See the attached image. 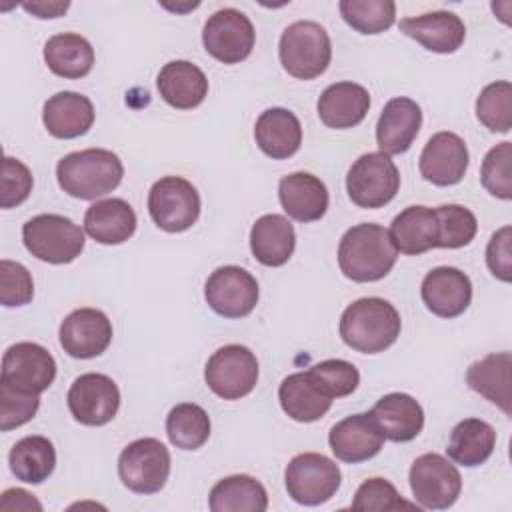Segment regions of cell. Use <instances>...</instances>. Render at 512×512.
Masks as SVG:
<instances>
[{
  "label": "cell",
  "instance_id": "obj_1",
  "mask_svg": "<svg viewBox=\"0 0 512 512\" xmlns=\"http://www.w3.org/2000/svg\"><path fill=\"white\" fill-rule=\"evenodd\" d=\"M398 250L388 228L362 222L344 232L338 244L340 272L352 282L382 280L396 264Z\"/></svg>",
  "mask_w": 512,
  "mask_h": 512
},
{
  "label": "cell",
  "instance_id": "obj_2",
  "mask_svg": "<svg viewBox=\"0 0 512 512\" xmlns=\"http://www.w3.org/2000/svg\"><path fill=\"white\" fill-rule=\"evenodd\" d=\"M400 328L398 310L376 296L354 300L340 316L342 342L362 354H378L390 348L398 340Z\"/></svg>",
  "mask_w": 512,
  "mask_h": 512
},
{
  "label": "cell",
  "instance_id": "obj_3",
  "mask_svg": "<svg viewBox=\"0 0 512 512\" xmlns=\"http://www.w3.org/2000/svg\"><path fill=\"white\" fill-rule=\"evenodd\" d=\"M124 176L122 160L104 148H86L60 158L56 166L58 186L80 200H96L110 194Z\"/></svg>",
  "mask_w": 512,
  "mask_h": 512
},
{
  "label": "cell",
  "instance_id": "obj_4",
  "mask_svg": "<svg viewBox=\"0 0 512 512\" xmlns=\"http://www.w3.org/2000/svg\"><path fill=\"white\" fill-rule=\"evenodd\" d=\"M278 56L290 76L312 80L326 72L332 60V42L326 28L318 22L298 20L282 32Z\"/></svg>",
  "mask_w": 512,
  "mask_h": 512
},
{
  "label": "cell",
  "instance_id": "obj_5",
  "mask_svg": "<svg viewBox=\"0 0 512 512\" xmlns=\"http://www.w3.org/2000/svg\"><path fill=\"white\" fill-rule=\"evenodd\" d=\"M22 240L26 250L48 264H68L84 250V230L60 214H38L24 222Z\"/></svg>",
  "mask_w": 512,
  "mask_h": 512
},
{
  "label": "cell",
  "instance_id": "obj_6",
  "mask_svg": "<svg viewBox=\"0 0 512 512\" xmlns=\"http://www.w3.org/2000/svg\"><path fill=\"white\" fill-rule=\"evenodd\" d=\"M340 468L334 460L318 452L294 456L284 472L288 496L302 506H320L340 488Z\"/></svg>",
  "mask_w": 512,
  "mask_h": 512
},
{
  "label": "cell",
  "instance_id": "obj_7",
  "mask_svg": "<svg viewBox=\"0 0 512 512\" xmlns=\"http://www.w3.org/2000/svg\"><path fill=\"white\" fill-rule=\"evenodd\" d=\"M148 212L160 230L184 232L200 216V194L190 180L164 176L148 192Z\"/></svg>",
  "mask_w": 512,
  "mask_h": 512
},
{
  "label": "cell",
  "instance_id": "obj_8",
  "mask_svg": "<svg viewBox=\"0 0 512 512\" xmlns=\"http://www.w3.org/2000/svg\"><path fill=\"white\" fill-rule=\"evenodd\" d=\"M118 476L136 494H156L170 476V452L156 438H138L118 456Z\"/></svg>",
  "mask_w": 512,
  "mask_h": 512
},
{
  "label": "cell",
  "instance_id": "obj_9",
  "mask_svg": "<svg viewBox=\"0 0 512 512\" xmlns=\"http://www.w3.org/2000/svg\"><path fill=\"white\" fill-rule=\"evenodd\" d=\"M400 188V174L390 156L382 152L362 154L348 170L346 190L350 200L366 210L386 206Z\"/></svg>",
  "mask_w": 512,
  "mask_h": 512
},
{
  "label": "cell",
  "instance_id": "obj_10",
  "mask_svg": "<svg viewBox=\"0 0 512 512\" xmlns=\"http://www.w3.org/2000/svg\"><path fill=\"white\" fill-rule=\"evenodd\" d=\"M204 380L222 400H240L248 396L258 382V360L250 348L226 344L208 358Z\"/></svg>",
  "mask_w": 512,
  "mask_h": 512
},
{
  "label": "cell",
  "instance_id": "obj_11",
  "mask_svg": "<svg viewBox=\"0 0 512 512\" xmlns=\"http://www.w3.org/2000/svg\"><path fill=\"white\" fill-rule=\"evenodd\" d=\"M410 490L420 508L446 510L450 508L462 490V476L458 468L436 452L418 456L410 466Z\"/></svg>",
  "mask_w": 512,
  "mask_h": 512
},
{
  "label": "cell",
  "instance_id": "obj_12",
  "mask_svg": "<svg viewBox=\"0 0 512 512\" xmlns=\"http://www.w3.org/2000/svg\"><path fill=\"white\" fill-rule=\"evenodd\" d=\"M256 32L250 18L236 8L216 10L204 24V50L222 64L246 60L254 48Z\"/></svg>",
  "mask_w": 512,
  "mask_h": 512
},
{
  "label": "cell",
  "instance_id": "obj_13",
  "mask_svg": "<svg viewBox=\"0 0 512 512\" xmlns=\"http://www.w3.org/2000/svg\"><path fill=\"white\" fill-rule=\"evenodd\" d=\"M258 296L256 278L248 270L232 264L216 268L204 284L208 306L224 318L248 316L256 308Z\"/></svg>",
  "mask_w": 512,
  "mask_h": 512
},
{
  "label": "cell",
  "instance_id": "obj_14",
  "mask_svg": "<svg viewBox=\"0 0 512 512\" xmlns=\"http://www.w3.org/2000/svg\"><path fill=\"white\" fill-rule=\"evenodd\" d=\"M66 400L76 422L84 426H104L120 408V390L110 376L86 372L70 384Z\"/></svg>",
  "mask_w": 512,
  "mask_h": 512
},
{
  "label": "cell",
  "instance_id": "obj_15",
  "mask_svg": "<svg viewBox=\"0 0 512 512\" xmlns=\"http://www.w3.org/2000/svg\"><path fill=\"white\" fill-rule=\"evenodd\" d=\"M56 378L54 356L36 342H16L2 356L0 380L32 394L50 388Z\"/></svg>",
  "mask_w": 512,
  "mask_h": 512
},
{
  "label": "cell",
  "instance_id": "obj_16",
  "mask_svg": "<svg viewBox=\"0 0 512 512\" xmlns=\"http://www.w3.org/2000/svg\"><path fill=\"white\" fill-rule=\"evenodd\" d=\"M58 340L72 358H96L112 342V322L98 308H78L62 320Z\"/></svg>",
  "mask_w": 512,
  "mask_h": 512
},
{
  "label": "cell",
  "instance_id": "obj_17",
  "mask_svg": "<svg viewBox=\"0 0 512 512\" xmlns=\"http://www.w3.org/2000/svg\"><path fill=\"white\" fill-rule=\"evenodd\" d=\"M470 154L466 142L454 132H436L420 154V174L436 186L458 184L468 170Z\"/></svg>",
  "mask_w": 512,
  "mask_h": 512
},
{
  "label": "cell",
  "instance_id": "obj_18",
  "mask_svg": "<svg viewBox=\"0 0 512 512\" xmlns=\"http://www.w3.org/2000/svg\"><path fill=\"white\" fill-rule=\"evenodd\" d=\"M384 434L370 412L352 414L336 422L328 432V444L334 456L348 464L374 458L384 446Z\"/></svg>",
  "mask_w": 512,
  "mask_h": 512
},
{
  "label": "cell",
  "instance_id": "obj_19",
  "mask_svg": "<svg viewBox=\"0 0 512 512\" xmlns=\"http://www.w3.org/2000/svg\"><path fill=\"white\" fill-rule=\"evenodd\" d=\"M420 296L432 314L456 318L464 314L472 302V282L454 266H438L424 276Z\"/></svg>",
  "mask_w": 512,
  "mask_h": 512
},
{
  "label": "cell",
  "instance_id": "obj_20",
  "mask_svg": "<svg viewBox=\"0 0 512 512\" xmlns=\"http://www.w3.org/2000/svg\"><path fill=\"white\" fill-rule=\"evenodd\" d=\"M422 126L420 106L406 96L388 100L376 124V144L382 154H402L416 140Z\"/></svg>",
  "mask_w": 512,
  "mask_h": 512
},
{
  "label": "cell",
  "instance_id": "obj_21",
  "mask_svg": "<svg viewBox=\"0 0 512 512\" xmlns=\"http://www.w3.org/2000/svg\"><path fill=\"white\" fill-rule=\"evenodd\" d=\"M400 30L436 54L456 52L466 38V26L462 18L448 10L426 12L420 16L400 20Z\"/></svg>",
  "mask_w": 512,
  "mask_h": 512
},
{
  "label": "cell",
  "instance_id": "obj_22",
  "mask_svg": "<svg viewBox=\"0 0 512 512\" xmlns=\"http://www.w3.org/2000/svg\"><path fill=\"white\" fill-rule=\"evenodd\" d=\"M278 198L284 212L296 222L320 220L328 210V188L310 172H292L278 184Z\"/></svg>",
  "mask_w": 512,
  "mask_h": 512
},
{
  "label": "cell",
  "instance_id": "obj_23",
  "mask_svg": "<svg viewBox=\"0 0 512 512\" xmlns=\"http://www.w3.org/2000/svg\"><path fill=\"white\" fill-rule=\"evenodd\" d=\"M42 122L50 136L70 140L86 134L94 124V106L88 96L72 90L56 92L44 102Z\"/></svg>",
  "mask_w": 512,
  "mask_h": 512
},
{
  "label": "cell",
  "instance_id": "obj_24",
  "mask_svg": "<svg viewBox=\"0 0 512 512\" xmlns=\"http://www.w3.org/2000/svg\"><path fill=\"white\" fill-rule=\"evenodd\" d=\"M380 432L392 442H410L424 428V410L410 394L390 392L370 410Z\"/></svg>",
  "mask_w": 512,
  "mask_h": 512
},
{
  "label": "cell",
  "instance_id": "obj_25",
  "mask_svg": "<svg viewBox=\"0 0 512 512\" xmlns=\"http://www.w3.org/2000/svg\"><path fill=\"white\" fill-rule=\"evenodd\" d=\"M158 92L166 104L178 110H192L208 94L206 74L188 60H172L162 66L156 78Z\"/></svg>",
  "mask_w": 512,
  "mask_h": 512
},
{
  "label": "cell",
  "instance_id": "obj_26",
  "mask_svg": "<svg viewBox=\"0 0 512 512\" xmlns=\"http://www.w3.org/2000/svg\"><path fill=\"white\" fill-rule=\"evenodd\" d=\"M370 108V94L356 82L330 84L318 98L320 120L334 130L358 126Z\"/></svg>",
  "mask_w": 512,
  "mask_h": 512
},
{
  "label": "cell",
  "instance_id": "obj_27",
  "mask_svg": "<svg viewBox=\"0 0 512 512\" xmlns=\"http://www.w3.org/2000/svg\"><path fill=\"white\" fill-rule=\"evenodd\" d=\"M254 138L266 156L286 160L294 156L302 144V126L288 108H268L256 120Z\"/></svg>",
  "mask_w": 512,
  "mask_h": 512
},
{
  "label": "cell",
  "instance_id": "obj_28",
  "mask_svg": "<svg viewBox=\"0 0 512 512\" xmlns=\"http://www.w3.org/2000/svg\"><path fill=\"white\" fill-rule=\"evenodd\" d=\"M136 212L122 198L96 200L84 214V230L98 244H122L136 232Z\"/></svg>",
  "mask_w": 512,
  "mask_h": 512
},
{
  "label": "cell",
  "instance_id": "obj_29",
  "mask_svg": "<svg viewBox=\"0 0 512 512\" xmlns=\"http://www.w3.org/2000/svg\"><path fill=\"white\" fill-rule=\"evenodd\" d=\"M390 236L406 256H418L432 248H438V218L434 208L408 206L390 224Z\"/></svg>",
  "mask_w": 512,
  "mask_h": 512
},
{
  "label": "cell",
  "instance_id": "obj_30",
  "mask_svg": "<svg viewBox=\"0 0 512 512\" xmlns=\"http://www.w3.org/2000/svg\"><path fill=\"white\" fill-rule=\"evenodd\" d=\"M296 246V232L288 218L280 214L260 216L250 230V250L264 266H284Z\"/></svg>",
  "mask_w": 512,
  "mask_h": 512
},
{
  "label": "cell",
  "instance_id": "obj_31",
  "mask_svg": "<svg viewBox=\"0 0 512 512\" xmlns=\"http://www.w3.org/2000/svg\"><path fill=\"white\" fill-rule=\"evenodd\" d=\"M282 410L296 422L320 420L332 406V398L322 392L310 372H294L286 376L278 388Z\"/></svg>",
  "mask_w": 512,
  "mask_h": 512
},
{
  "label": "cell",
  "instance_id": "obj_32",
  "mask_svg": "<svg viewBox=\"0 0 512 512\" xmlns=\"http://www.w3.org/2000/svg\"><path fill=\"white\" fill-rule=\"evenodd\" d=\"M44 62L52 74L78 80L84 78L94 66V48L80 34H54L44 44Z\"/></svg>",
  "mask_w": 512,
  "mask_h": 512
},
{
  "label": "cell",
  "instance_id": "obj_33",
  "mask_svg": "<svg viewBox=\"0 0 512 512\" xmlns=\"http://www.w3.org/2000/svg\"><path fill=\"white\" fill-rule=\"evenodd\" d=\"M510 366L512 356L510 352H496L488 354L466 370L468 386L482 394L486 400L496 404L504 410V414H512V400H510Z\"/></svg>",
  "mask_w": 512,
  "mask_h": 512
},
{
  "label": "cell",
  "instance_id": "obj_34",
  "mask_svg": "<svg viewBox=\"0 0 512 512\" xmlns=\"http://www.w3.org/2000/svg\"><path fill=\"white\" fill-rule=\"evenodd\" d=\"M494 446L496 430L480 418H466L452 428L446 454L456 464L474 468L492 456Z\"/></svg>",
  "mask_w": 512,
  "mask_h": 512
},
{
  "label": "cell",
  "instance_id": "obj_35",
  "mask_svg": "<svg viewBox=\"0 0 512 512\" xmlns=\"http://www.w3.org/2000/svg\"><path fill=\"white\" fill-rule=\"evenodd\" d=\"M212 512H264L268 508L266 488L248 474L218 480L208 498Z\"/></svg>",
  "mask_w": 512,
  "mask_h": 512
},
{
  "label": "cell",
  "instance_id": "obj_36",
  "mask_svg": "<svg viewBox=\"0 0 512 512\" xmlns=\"http://www.w3.org/2000/svg\"><path fill=\"white\" fill-rule=\"evenodd\" d=\"M8 464L18 480L26 484H42L56 466L54 444L46 436H24L12 446Z\"/></svg>",
  "mask_w": 512,
  "mask_h": 512
},
{
  "label": "cell",
  "instance_id": "obj_37",
  "mask_svg": "<svg viewBox=\"0 0 512 512\" xmlns=\"http://www.w3.org/2000/svg\"><path fill=\"white\" fill-rule=\"evenodd\" d=\"M210 418L194 402L176 404L166 416V436L180 450H198L210 438Z\"/></svg>",
  "mask_w": 512,
  "mask_h": 512
},
{
  "label": "cell",
  "instance_id": "obj_38",
  "mask_svg": "<svg viewBox=\"0 0 512 512\" xmlns=\"http://www.w3.org/2000/svg\"><path fill=\"white\" fill-rule=\"evenodd\" d=\"M338 8L344 22L360 34H380L396 20L392 0H342Z\"/></svg>",
  "mask_w": 512,
  "mask_h": 512
},
{
  "label": "cell",
  "instance_id": "obj_39",
  "mask_svg": "<svg viewBox=\"0 0 512 512\" xmlns=\"http://www.w3.org/2000/svg\"><path fill=\"white\" fill-rule=\"evenodd\" d=\"M476 118L490 132H510L512 128V84L508 80L488 84L476 100Z\"/></svg>",
  "mask_w": 512,
  "mask_h": 512
},
{
  "label": "cell",
  "instance_id": "obj_40",
  "mask_svg": "<svg viewBox=\"0 0 512 512\" xmlns=\"http://www.w3.org/2000/svg\"><path fill=\"white\" fill-rule=\"evenodd\" d=\"M438 218V248H462L468 246L476 232V216L460 204H444L434 208Z\"/></svg>",
  "mask_w": 512,
  "mask_h": 512
},
{
  "label": "cell",
  "instance_id": "obj_41",
  "mask_svg": "<svg viewBox=\"0 0 512 512\" xmlns=\"http://www.w3.org/2000/svg\"><path fill=\"white\" fill-rule=\"evenodd\" d=\"M308 372L314 378V382L322 388V392L328 394L332 400L350 396L360 384V374L356 366L340 358L316 362L314 366L308 368Z\"/></svg>",
  "mask_w": 512,
  "mask_h": 512
},
{
  "label": "cell",
  "instance_id": "obj_42",
  "mask_svg": "<svg viewBox=\"0 0 512 512\" xmlns=\"http://www.w3.org/2000/svg\"><path fill=\"white\" fill-rule=\"evenodd\" d=\"M510 162H512V144L500 142L488 150L482 160L480 180L482 186L500 200L512 198V176H510Z\"/></svg>",
  "mask_w": 512,
  "mask_h": 512
},
{
  "label": "cell",
  "instance_id": "obj_43",
  "mask_svg": "<svg viewBox=\"0 0 512 512\" xmlns=\"http://www.w3.org/2000/svg\"><path fill=\"white\" fill-rule=\"evenodd\" d=\"M40 406V394L18 390L0 380V430L8 432L34 418Z\"/></svg>",
  "mask_w": 512,
  "mask_h": 512
},
{
  "label": "cell",
  "instance_id": "obj_44",
  "mask_svg": "<svg viewBox=\"0 0 512 512\" xmlns=\"http://www.w3.org/2000/svg\"><path fill=\"white\" fill-rule=\"evenodd\" d=\"M354 510H418V506L400 498L398 490L386 478H368L364 480L352 500Z\"/></svg>",
  "mask_w": 512,
  "mask_h": 512
},
{
  "label": "cell",
  "instance_id": "obj_45",
  "mask_svg": "<svg viewBox=\"0 0 512 512\" xmlns=\"http://www.w3.org/2000/svg\"><path fill=\"white\" fill-rule=\"evenodd\" d=\"M34 282L26 266L12 260H0V304L18 308L32 302Z\"/></svg>",
  "mask_w": 512,
  "mask_h": 512
},
{
  "label": "cell",
  "instance_id": "obj_46",
  "mask_svg": "<svg viewBox=\"0 0 512 512\" xmlns=\"http://www.w3.org/2000/svg\"><path fill=\"white\" fill-rule=\"evenodd\" d=\"M32 186H34V178L28 166L12 156H6L2 164L0 206L6 210L22 204L30 196Z\"/></svg>",
  "mask_w": 512,
  "mask_h": 512
},
{
  "label": "cell",
  "instance_id": "obj_47",
  "mask_svg": "<svg viewBox=\"0 0 512 512\" xmlns=\"http://www.w3.org/2000/svg\"><path fill=\"white\" fill-rule=\"evenodd\" d=\"M486 264L490 272L502 280H512V228L502 226L498 232L492 234L486 246Z\"/></svg>",
  "mask_w": 512,
  "mask_h": 512
},
{
  "label": "cell",
  "instance_id": "obj_48",
  "mask_svg": "<svg viewBox=\"0 0 512 512\" xmlns=\"http://www.w3.org/2000/svg\"><path fill=\"white\" fill-rule=\"evenodd\" d=\"M0 510H22V512H42V504L36 500L34 494L22 490V488H8L2 492L0 498Z\"/></svg>",
  "mask_w": 512,
  "mask_h": 512
},
{
  "label": "cell",
  "instance_id": "obj_49",
  "mask_svg": "<svg viewBox=\"0 0 512 512\" xmlns=\"http://www.w3.org/2000/svg\"><path fill=\"white\" fill-rule=\"evenodd\" d=\"M70 2H26L22 8L36 18H58L68 10Z\"/></svg>",
  "mask_w": 512,
  "mask_h": 512
}]
</instances>
